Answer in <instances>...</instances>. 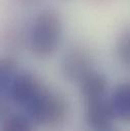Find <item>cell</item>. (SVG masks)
<instances>
[{
	"mask_svg": "<svg viewBox=\"0 0 130 131\" xmlns=\"http://www.w3.org/2000/svg\"><path fill=\"white\" fill-rule=\"evenodd\" d=\"M63 31L61 15L53 9L44 10L37 15L30 32V46L39 57L51 55L59 46Z\"/></svg>",
	"mask_w": 130,
	"mask_h": 131,
	"instance_id": "6da1fadb",
	"label": "cell"
},
{
	"mask_svg": "<svg viewBox=\"0 0 130 131\" xmlns=\"http://www.w3.org/2000/svg\"><path fill=\"white\" fill-rule=\"evenodd\" d=\"M26 108L32 121L49 128L60 126L69 111L67 100L62 95L52 93L46 88Z\"/></svg>",
	"mask_w": 130,
	"mask_h": 131,
	"instance_id": "7a4b0ae2",
	"label": "cell"
},
{
	"mask_svg": "<svg viewBox=\"0 0 130 131\" xmlns=\"http://www.w3.org/2000/svg\"><path fill=\"white\" fill-rule=\"evenodd\" d=\"M44 89L45 86L35 75L28 72H18L5 95L14 103L27 107Z\"/></svg>",
	"mask_w": 130,
	"mask_h": 131,
	"instance_id": "3957f363",
	"label": "cell"
},
{
	"mask_svg": "<svg viewBox=\"0 0 130 131\" xmlns=\"http://www.w3.org/2000/svg\"><path fill=\"white\" fill-rule=\"evenodd\" d=\"M94 60L91 53L82 48L73 49L65 55L62 62V72L70 81L80 82L81 79L93 71Z\"/></svg>",
	"mask_w": 130,
	"mask_h": 131,
	"instance_id": "277c9868",
	"label": "cell"
},
{
	"mask_svg": "<svg viewBox=\"0 0 130 131\" xmlns=\"http://www.w3.org/2000/svg\"><path fill=\"white\" fill-rule=\"evenodd\" d=\"M114 118H116V115L110 100L107 101L104 98L88 103L85 119L92 128L97 131L108 129L111 127Z\"/></svg>",
	"mask_w": 130,
	"mask_h": 131,
	"instance_id": "5b68a950",
	"label": "cell"
},
{
	"mask_svg": "<svg viewBox=\"0 0 130 131\" xmlns=\"http://www.w3.org/2000/svg\"><path fill=\"white\" fill-rule=\"evenodd\" d=\"M79 89L84 101L91 103L104 99L108 90V82L103 74L93 70L81 79Z\"/></svg>",
	"mask_w": 130,
	"mask_h": 131,
	"instance_id": "8992f818",
	"label": "cell"
},
{
	"mask_svg": "<svg viewBox=\"0 0 130 131\" xmlns=\"http://www.w3.org/2000/svg\"><path fill=\"white\" fill-rule=\"evenodd\" d=\"M110 102L117 118L130 121V82L119 85L113 92Z\"/></svg>",
	"mask_w": 130,
	"mask_h": 131,
	"instance_id": "52a82bcc",
	"label": "cell"
},
{
	"mask_svg": "<svg viewBox=\"0 0 130 131\" xmlns=\"http://www.w3.org/2000/svg\"><path fill=\"white\" fill-rule=\"evenodd\" d=\"M17 64L15 60L11 57H4L1 60V67H0V85L1 92L5 95L14 80L15 76L17 75Z\"/></svg>",
	"mask_w": 130,
	"mask_h": 131,
	"instance_id": "ba28073f",
	"label": "cell"
},
{
	"mask_svg": "<svg viewBox=\"0 0 130 131\" xmlns=\"http://www.w3.org/2000/svg\"><path fill=\"white\" fill-rule=\"evenodd\" d=\"M2 131H32V129L29 118L20 114H13L8 115L5 119Z\"/></svg>",
	"mask_w": 130,
	"mask_h": 131,
	"instance_id": "9c48e42d",
	"label": "cell"
},
{
	"mask_svg": "<svg viewBox=\"0 0 130 131\" xmlns=\"http://www.w3.org/2000/svg\"><path fill=\"white\" fill-rule=\"evenodd\" d=\"M116 54L124 66L130 67V31L121 34L116 44Z\"/></svg>",
	"mask_w": 130,
	"mask_h": 131,
	"instance_id": "30bf717a",
	"label": "cell"
},
{
	"mask_svg": "<svg viewBox=\"0 0 130 131\" xmlns=\"http://www.w3.org/2000/svg\"><path fill=\"white\" fill-rule=\"evenodd\" d=\"M99 131H116V130H112V129L108 128V129H104V130H99Z\"/></svg>",
	"mask_w": 130,
	"mask_h": 131,
	"instance_id": "8fae6325",
	"label": "cell"
},
{
	"mask_svg": "<svg viewBox=\"0 0 130 131\" xmlns=\"http://www.w3.org/2000/svg\"><path fill=\"white\" fill-rule=\"evenodd\" d=\"M23 1H26V2H32V1H35V0H23Z\"/></svg>",
	"mask_w": 130,
	"mask_h": 131,
	"instance_id": "7c38bea8",
	"label": "cell"
}]
</instances>
